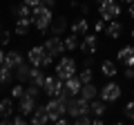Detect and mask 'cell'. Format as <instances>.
Returning <instances> with one entry per match:
<instances>
[{"instance_id":"836d02e7","label":"cell","mask_w":134,"mask_h":125,"mask_svg":"<svg viewBox=\"0 0 134 125\" xmlns=\"http://www.w3.org/2000/svg\"><path fill=\"white\" fill-rule=\"evenodd\" d=\"M105 27H107V20H96V25H94V31L96 34H100V31H105Z\"/></svg>"},{"instance_id":"bcb514c9","label":"cell","mask_w":134,"mask_h":125,"mask_svg":"<svg viewBox=\"0 0 134 125\" xmlns=\"http://www.w3.org/2000/svg\"><path fill=\"white\" fill-rule=\"evenodd\" d=\"M132 38H134V29H132Z\"/></svg>"},{"instance_id":"f6af8a7d","label":"cell","mask_w":134,"mask_h":125,"mask_svg":"<svg viewBox=\"0 0 134 125\" xmlns=\"http://www.w3.org/2000/svg\"><path fill=\"white\" fill-rule=\"evenodd\" d=\"M96 2H98V5H100V2H105V0H96Z\"/></svg>"},{"instance_id":"7402d4cb","label":"cell","mask_w":134,"mask_h":125,"mask_svg":"<svg viewBox=\"0 0 134 125\" xmlns=\"http://www.w3.org/2000/svg\"><path fill=\"white\" fill-rule=\"evenodd\" d=\"M14 114V98H2L0 101V118H11Z\"/></svg>"},{"instance_id":"8d00e7d4","label":"cell","mask_w":134,"mask_h":125,"mask_svg":"<svg viewBox=\"0 0 134 125\" xmlns=\"http://www.w3.org/2000/svg\"><path fill=\"white\" fill-rule=\"evenodd\" d=\"M123 76L127 78V81H134V65H130V67H125V72H123Z\"/></svg>"},{"instance_id":"603a6c76","label":"cell","mask_w":134,"mask_h":125,"mask_svg":"<svg viewBox=\"0 0 134 125\" xmlns=\"http://www.w3.org/2000/svg\"><path fill=\"white\" fill-rule=\"evenodd\" d=\"M100 72H103V76L105 78H114L116 74V62H112V60H103L100 62Z\"/></svg>"},{"instance_id":"e0dca14e","label":"cell","mask_w":134,"mask_h":125,"mask_svg":"<svg viewBox=\"0 0 134 125\" xmlns=\"http://www.w3.org/2000/svg\"><path fill=\"white\" fill-rule=\"evenodd\" d=\"M49 112H47V105H40V107H36L34 110V116H31V123H36V125H43V123H49Z\"/></svg>"},{"instance_id":"4dcf8cb0","label":"cell","mask_w":134,"mask_h":125,"mask_svg":"<svg viewBox=\"0 0 134 125\" xmlns=\"http://www.w3.org/2000/svg\"><path fill=\"white\" fill-rule=\"evenodd\" d=\"M23 96H25V87H23V83H18V85L11 89V98H18V101H20Z\"/></svg>"},{"instance_id":"30bf717a","label":"cell","mask_w":134,"mask_h":125,"mask_svg":"<svg viewBox=\"0 0 134 125\" xmlns=\"http://www.w3.org/2000/svg\"><path fill=\"white\" fill-rule=\"evenodd\" d=\"M96 49H98V38L94 34H85L81 40V52L83 54H96Z\"/></svg>"},{"instance_id":"60d3db41","label":"cell","mask_w":134,"mask_h":125,"mask_svg":"<svg viewBox=\"0 0 134 125\" xmlns=\"http://www.w3.org/2000/svg\"><path fill=\"white\" fill-rule=\"evenodd\" d=\"M78 7H81V11H83V14H87V11H90V5H87V2H81Z\"/></svg>"},{"instance_id":"f35d334b","label":"cell","mask_w":134,"mask_h":125,"mask_svg":"<svg viewBox=\"0 0 134 125\" xmlns=\"http://www.w3.org/2000/svg\"><path fill=\"white\" fill-rule=\"evenodd\" d=\"M94 54H87V58H85V62H83V65H85V67H92V65H94Z\"/></svg>"},{"instance_id":"d590c367","label":"cell","mask_w":134,"mask_h":125,"mask_svg":"<svg viewBox=\"0 0 134 125\" xmlns=\"http://www.w3.org/2000/svg\"><path fill=\"white\" fill-rule=\"evenodd\" d=\"M11 123H16V125H25V123H27V116H25V114H18V116H14V118H11Z\"/></svg>"},{"instance_id":"ffe728a7","label":"cell","mask_w":134,"mask_h":125,"mask_svg":"<svg viewBox=\"0 0 134 125\" xmlns=\"http://www.w3.org/2000/svg\"><path fill=\"white\" fill-rule=\"evenodd\" d=\"M98 87L94 85V83H83V87H81V96L83 98H87V101H94L96 96H98Z\"/></svg>"},{"instance_id":"9a60e30c","label":"cell","mask_w":134,"mask_h":125,"mask_svg":"<svg viewBox=\"0 0 134 125\" xmlns=\"http://www.w3.org/2000/svg\"><path fill=\"white\" fill-rule=\"evenodd\" d=\"M31 69H34V65L29 67L27 62H20L18 67L14 69V74H16V78H18V83H29V81H31Z\"/></svg>"},{"instance_id":"4316f807","label":"cell","mask_w":134,"mask_h":125,"mask_svg":"<svg viewBox=\"0 0 134 125\" xmlns=\"http://www.w3.org/2000/svg\"><path fill=\"white\" fill-rule=\"evenodd\" d=\"M14 76H16V74H14V69H11V67H7V65L0 67V85H9Z\"/></svg>"},{"instance_id":"6da1fadb","label":"cell","mask_w":134,"mask_h":125,"mask_svg":"<svg viewBox=\"0 0 134 125\" xmlns=\"http://www.w3.org/2000/svg\"><path fill=\"white\" fill-rule=\"evenodd\" d=\"M31 18H34V27L38 29V31H47L49 25H52V20H54V14H52L49 7L38 5V7L31 9Z\"/></svg>"},{"instance_id":"d6986e66","label":"cell","mask_w":134,"mask_h":125,"mask_svg":"<svg viewBox=\"0 0 134 125\" xmlns=\"http://www.w3.org/2000/svg\"><path fill=\"white\" fill-rule=\"evenodd\" d=\"M49 29H52L54 36H63L67 31V18L65 16H58V18L52 20V25H49Z\"/></svg>"},{"instance_id":"4fadbf2b","label":"cell","mask_w":134,"mask_h":125,"mask_svg":"<svg viewBox=\"0 0 134 125\" xmlns=\"http://www.w3.org/2000/svg\"><path fill=\"white\" fill-rule=\"evenodd\" d=\"M116 60L121 62V65H125V67H130V65H134V47H123L119 49V54H116Z\"/></svg>"},{"instance_id":"7c38bea8","label":"cell","mask_w":134,"mask_h":125,"mask_svg":"<svg viewBox=\"0 0 134 125\" xmlns=\"http://www.w3.org/2000/svg\"><path fill=\"white\" fill-rule=\"evenodd\" d=\"M36 107H38V105H36V98H34V96H27V94H25V96L20 98V103H18V112H20V114H25V116H27V114H34Z\"/></svg>"},{"instance_id":"52a82bcc","label":"cell","mask_w":134,"mask_h":125,"mask_svg":"<svg viewBox=\"0 0 134 125\" xmlns=\"http://www.w3.org/2000/svg\"><path fill=\"white\" fill-rule=\"evenodd\" d=\"M121 94H123V89H121V85H119V83H114V81H110L107 85H103V89L98 92V96L103 98L105 103H114V101H119Z\"/></svg>"},{"instance_id":"b9f144b4","label":"cell","mask_w":134,"mask_h":125,"mask_svg":"<svg viewBox=\"0 0 134 125\" xmlns=\"http://www.w3.org/2000/svg\"><path fill=\"white\" fill-rule=\"evenodd\" d=\"M127 14H130V18H134V2H130V9H127Z\"/></svg>"},{"instance_id":"ba28073f","label":"cell","mask_w":134,"mask_h":125,"mask_svg":"<svg viewBox=\"0 0 134 125\" xmlns=\"http://www.w3.org/2000/svg\"><path fill=\"white\" fill-rule=\"evenodd\" d=\"M65 89V81H60L58 76H47L45 78V85H43V92L47 94L49 98H54V96H58L60 92Z\"/></svg>"},{"instance_id":"5bb4252c","label":"cell","mask_w":134,"mask_h":125,"mask_svg":"<svg viewBox=\"0 0 134 125\" xmlns=\"http://www.w3.org/2000/svg\"><path fill=\"white\" fill-rule=\"evenodd\" d=\"M72 34H76V36H85V34H90V20L83 16V18H76L72 22Z\"/></svg>"},{"instance_id":"74e56055","label":"cell","mask_w":134,"mask_h":125,"mask_svg":"<svg viewBox=\"0 0 134 125\" xmlns=\"http://www.w3.org/2000/svg\"><path fill=\"white\" fill-rule=\"evenodd\" d=\"M40 5H43V7H49V9H54L56 0H40Z\"/></svg>"},{"instance_id":"ee69618b","label":"cell","mask_w":134,"mask_h":125,"mask_svg":"<svg viewBox=\"0 0 134 125\" xmlns=\"http://www.w3.org/2000/svg\"><path fill=\"white\" fill-rule=\"evenodd\" d=\"M121 2H134V0H121Z\"/></svg>"},{"instance_id":"277c9868","label":"cell","mask_w":134,"mask_h":125,"mask_svg":"<svg viewBox=\"0 0 134 125\" xmlns=\"http://www.w3.org/2000/svg\"><path fill=\"white\" fill-rule=\"evenodd\" d=\"M98 16L103 20H114L121 16V5H119V0H105V2H100L98 5Z\"/></svg>"},{"instance_id":"cb8c5ba5","label":"cell","mask_w":134,"mask_h":125,"mask_svg":"<svg viewBox=\"0 0 134 125\" xmlns=\"http://www.w3.org/2000/svg\"><path fill=\"white\" fill-rule=\"evenodd\" d=\"M90 114L92 116H103L105 114V101H103V98H100V101H90Z\"/></svg>"},{"instance_id":"7dc6e473","label":"cell","mask_w":134,"mask_h":125,"mask_svg":"<svg viewBox=\"0 0 134 125\" xmlns=\"http://www.w3.org/2000/svg\"><path fill=\"white\" fill-rule=\"evenodd\" d=\"M132 94H134V92H132Z\"/></svg>"},{"instance_id":"1f68e13d","label":"cell","mask_w":134,"mask_h":125,"mask_svg":"<svg viewBox=\"0 0 134 125\" xmlns=\"http://www.w3.org/2000/svg\"><path fill=\"white\" fill-rule=\"evenodd\" d=\"M123 112H125V116H127L130 121H134V101H130L127 105L123 107Z\"/></svg>"},{"instance_id":"ab89813d","label":"cell","mask_w":134,"mask_h":125,"mask_svg":"<svg viewBox=\"0 0 134 125\" xmlns=\"http://www.w3.org/2000/svg\"><path fill=\"white\" fill-rule=\"evenodd\" d=\"M23 2H25V5H29L31 9H34V7H38V5H40V0H23Z\"/></svg>"},{"instance_id":"8fae6325","label":"cell","mask_w":134,"mask_h":125,"mask_svg":"<svg viewBox=\"0 0 134 125\" xmlns=\"http://www.w3.org/2000/svg\"><path fill=\"white\" fill-rule=\"evenodd\" d=\"M31 27H34V18H31V16L16 18V34H18V36H27Z\"/></svg>"},{"instance_id":"2e32d148","label":"cell","mask_w":134,"mask_h":125,"mask_svg":"<svg viewBox=\"0 0 134 125\" xmlns=\"http://www.w3.org/2000/svg\"><path fill=\"white\" fill-rule=\"evenodd\" d=\"M105 34H107V38H112V40L121 38V34H123V25H121L116 18L110 20V22H107V27H105Z\"/></svg>"},{"instance_id":"9c48e42d","label":"cell","mask_w":134,"mask_h":125,"mask_svg":"<svg viewBox=\"0 0 134 125\" xmlns=\"http://www.w3.org/2000/svg\"><path fill=\"white\" fill-rule=\"evenodd\" d=\"M43 47H45V52H47L49 56H60V54L65 52V43H63L60 36H52V38H47Z\"/></svg>"},{"instance_id":"5b68a950","label":"cell","mask_w":134,"mask_h":125,"mask_svg":"<svg viewBox=\"0 0 134 125\" xmlns=\"http://www.w3.org/2000/svg\"><path fill=\"white\" fill-rule=\"evenodd\" d=\"M67 114L72 116V118H76V116H83V114H90V101L83 96H74L72 101H69V105H67Z\"/></svg>"},{"instance_id":"f1b7e54d","label":"cell","mask_w":134,"mask_h":125,"mask_svg":"<svg viewBox=\"0 0 134 125\" xmlns=\"http://www.w3.org/2000/svg\"><path fill=\"white\" fill-rule=\"evenodd\" d=\"M81 76L83 83H92V78H94V72H92V67H83V72L78 74Z\"/></svg>"},{"instance_id":"83f0119b","label":"cell","mask_w":134,"mask_h":125,"mask_svg":"<svg viewBox=\"0 0 134 125\" xmlns=\"http://www.w3.org/2000/svg\"><path fill=\"white\" fill-rule=\"evenodd\" d=\"M14 16H16V18H23V16H31V7L25 5V2H20L18 7H14Z\"/></svg>"},{"instance_id":"8992f818","label":"cell","mask_w":134,"mask_h":125,"mask_svg":"<svg viewBox=\"0 0 134 125\" xmlns=\"http://www.w3.org/2000/svg\"><path fill=\"white\" fill-rule=\"evenodd\" d=\"M47 112H49V118H52V123H56L60 116L67 114V103L63 101V98L54 96V98H49V103H47Z\"/></svg>"},{"instance_id":"e575fe53","label":"cell","mask_w":134,"mask_h":125,"mask_svg":"<svg viewBox=\"0 0 134 125\" xmlns=\"http://www.w3.org/2000/svg\"><path fill=\"white\" fill-rule=\"evenodd\" d=\"M9 40H11V34L9 31H2V29H0V45H9Z\"/></svg>"},{"instance_id":"484cf974","label":"cell","mask_w":134,"mask_h":125,"mask_svg":"<svg viewBox=\"0 0 134 125\" xmlns=\"http://www.w3.org/2000/svg\"><path fill=\"white\" fill-rule=\"evenodd\" d=\"M78 38H81V36H76V34L63 38V43H65V52H74V49L81 47V40H78Z\"/></svg>"},{"instance_id":"ac0fdd59","label":"cell","mask_w":134,"mask_h":125,"mask_svg":"<svg viewBox=\"0 0 134 125\" xmlns=\"http://www.w3.org/2000/svg\"><path fill=\"white\" fill-rule=\"evenodd\" d=\"M20 62H25V60H23V54H20L18 49H11V52H7V54H5V65H7V67L16 69Z\"/></svg>"},{"instance_id":"f546056e","label":"cell","mask_w":134,"mask_h":125,"mask_svg":"<svg viewBox=\"0 0 134 125\" xmlns=\"http://www.w3.org/2000/svg\"><path fill=\"white\" fill-rule=\"evenodd\" d=\"M40 89H43V87H38V85H29V87H25V94H27V96H34V98H38V94H40Z\"/></svg>"},{"instance_id":"3957f363","label":"cell","mask_w":134,"mask_h":125,"mask_svg":"<svg viewBox=\"0 0 134 125\" xmlns=\"http://www.w3.org/2000/svg\"><path fill=\"white\" fill-rule=\"evenodd\" d=\"M76 74V60L69 56H63L60 60L56 62V76L60 78V81H67L69 76H74Z\"/></svg>"},{"instance_id":"44dd1931","label":"cell","mask_w":134,"mask_h":125,"mask_svg":"<svg viewBox=\"0 0 134 125\" xmlns=\"http://www.w3.org/2000/svg\"><path fill=\"white\" fill-rule=\"evenodd\" d=\"M65 87L69 92H72L74 96H76V94H81V87H83V81H81V76H78V74H74V76H69L65 81Z\"/></svg>"},{"instance_id":"7bdbcfd3","label":"cell","mask_w":134,"mask_h":125,"mask_svg":"<svg viewBox=\"0 0 134 125\" xmlns=\"http://www.w3.org/2000/svg\"><path fill=\"white\" fill-rule=\"evenodd\" d=\"M2 65H5V54L0 52V67H2Z\"/></svg>"},{"instance_id":"d6a6232c","label":"cell","mask_w":134,"mask_h":125,"mask_svg":"<svg viewBox=\"0 0 134 125\" xmlns=\"http://www.w3.org/2000/svg\"><path fill=\"white\" fill-rule=\"evenodd\" d=\"M74 123H81V125H87V123H92V116L90 114H83V116H76V118H72Z\"/></svg>"},{"instance_id":"7a4b0ae2","label":"cell","mask_w":134,"mask_h":125,"mask_svg":"<svg viewBox=\"0 0 134 125\" xmlns=\"http://www.w3.org/2000/svg\"><path fill=\"white\" fill-rule=\"evenodd\" d=\"M29 58V65H34V67H49V65H54V56H49L47 52H45V47H31L27 54Z\"/></svg>"},{"instance_id":"d4e9b609","label":"cell","mask_w":134,"mask_h":125,"mask_svg":"<svg viewBox=\"0 0 134 125\" xmlns=\"http://www.w3.org/2000/svg\"><path fill=\"white\" fill-rule=\"evenodd\" d=\"M45 72H43V67H34L31 69V81L29 83H34V85H38V87H43L45 85Z\"/></svg>"}]
</instances>
